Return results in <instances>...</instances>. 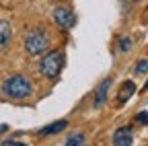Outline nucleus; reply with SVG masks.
Listing matches in <instances>:
<instances>
[{
    "instance_id": "12",
    "label": "nucleus",
    "mask_w": 148,
    "mask_h": 146,
    "mask_svg": "<svg viewBox=\"0 0 148 146\" xmlns=\"http://www.w3.org/2000/svg\"><path fill=\"white\" fill-rule=\"evenodd\" d=\"M130 47H132V41H130V37H121V39H119V49H121V51H127Z\"/></svg>"
},
{
    "instance_id": "3",
    "label": "nucleus",
    "mask_w": 148,
    "mask_h": 146,
    "mask_svg": "<svg viewBox=\"0 0 148 146\" xmlns=\"http://www.w3.org/2000/svg\"><path fill=\"white\" fill-rule=\"evenodd\" d=\"M62 66H64V56H62V51H49L47 56L41 60V64H39V68H41V74L43 76H47V78H56L60 74V70H62Z\"/></svg>"
},
{
    "instance_id": "2",
    "label": "nucleus",
    "mask_w": 148,
    "mask_h": 146,
    "mask_svg": "<svg viewBox=\"0 0 148 146\" xmlns=\"http://www.w3.org/2000/svg\"><path fill=\"white\" fill-rule=\"evenodd\" d=\"M49 47V37L41 31V29H33L27 33L25 37V49L31 53V56H39Z\"/></svg>"
},
{
    "instance_id": "9",
    "label": "nucleus",
    "mask_w": 148,
    "mask_h": 146,
    "mask_svg": "<svg viewBox=\"0 0 148 146\" xmlns=\"http://www.w3.org/2000/svg\"><path fill=\"white\" fill-rule=\"evenodd\" d=\"M109 84H111V80L107 78V80H103V82H101V86L97 88V99H95V107H101V105L105 103V99H107V90H109Z\"/></svg>"
},
{
    "instance_id": "16",
    "label": "nucleus",
    "mask_w": 148,
    "mask_h": 146,
    "mask_svg": "<svg viewBox=\"0 0 148 146\" xmlns=\"http://www.w3.org/2000/svg\"><path fill=\"white\" fill-rule=\"evenodd\" d=\"M144 90H148V80H146V84H144Z\"/></svg>"
},
{
    "instance_id": "15",
    "label": "nucleus",
    "mask_w": 148,
    "mask_h": 146,
    "mask_svg": "<svg viewBox=\"0 0 148 146\" xmlns=\"http://www.w3.org/2000/svg\"><path fill=\"white\" fill-rule=\"evenodd\" d=\"M6 130H8V127H6L4 123H2V125H0V132H6Z\"/></svg>"
},
{
    "instance_id": "1",
    "label": "nucleus",
    "mask_w": 148,
    "mask_h": 146,
    "mask_svg": "<svg viewBox=\"0 0 148 146\" xmlns=\"http://www.w3.org/2000/svg\"><path fill=\"white\" fill-rule=\"evenodd\" d=\"M2 93L12 99H25L31 95V82L25 76H10L2 84Z\"/></svg>"
},
{
    "instance_id": "4",
    "label": "nucleus",
    "mask_w": 148,
    "mask_h": 146,
    "mask_svg": "<svg viewBox=\"0 0 148 146\" xmlns=\"http://www.w3.org/2000/svg\"><path fill=\"white\" fill-rule=\"evenodd\" d=\"M53 21L58 23L62 29H68L72 27L74 23H76V16H74V12L66 6H58V8H53Z\"/></svg>"
},
{
    "instance_id": "14",
    "label": "nucleus",
    "mask_w": 148,
    "mask_h": 146,
    "mask_svg": "<svg viewBox=\"0 0 148 146\" xmlns=\"http://www.w3.org/2000/svg\"><path fill=\"white\" fill-rule=\"evenodd\" d=\"M4 146H29V144H23V142H12V140H10V142H6Z\"/></svg>"
},
{
    "instance_id": "6",
    "label": "nucleus",
    "mask_w": 148,
    "mask_h": 146,
    "mask_svg": "<svg viewBox=\"0 0 148 146\" xmlns=\"http://www.w3.org/2000/svg\"><path fill=\"white\" fill-rule=\"evenodd\" d=\"M134 93H136V84L132 82V80H125L123 84H121V88H119V93H117V101H119V105H123L130 97H134Z\"/></svg>"
},
{
    "instance_id": "10",
    "label": "nucleus",
    "mask_w": 148,
    "mask_h": 146,
    "mask_svg": "<svg viewBox=\"0 0 148 146\" xmlns=\"http://www.w3.org/2000/svg\"><path fill=\"white\" fill-rule=\"evenodd\" d=\"M66 146H84V136L82 134H72L66 140Z\"/></svg>"
},
{
    "instance_id": "8",
    "label": "nucleus",
    "mask_w": 148,
    "mask_h": 146,
    "mask_svg": "<svg viewBox=\"0 0 148 146\" xmlns=\"http://www.w3.org/2000/svg\"><path fill=\"white\" fill-rule=\"evenodd\" d=\"M10 41V25L6 21H0V49H4Z\"/></svg>"
},
{
    "instance_id": "13",
    "label": "nucleus",
    "mask_w": 148,
    "mask_h": 146,
    "mask_svg": "<svg viewBox=\"0 0 148 146\" xmlns=\"http://www.w3.org/2000/svg\"><path fill=\"white\" fill-rule=\"evenodd\" d=\"M138 121L140 123H148V111H140L138 113Z\"/></svg>"
},
{
    "instance_id": "7",
    "label": "nucleus",
    "mask_w": 148,
    "mask_h": 146,
    "mask_svg": "<svg viewBox=\"0 0 148 146\" xmlns=\"http://www.w3.org/2000/svg\"><path fill=\"white\" fill-rule=\"evenodd\" d=\"M66 127H68V121H66V119H60V121H53V123L41 127L39 134H41V136H49V134H58V132L66 130Z\"/></svg>"
},
{
    "instance_id": "11",
    "label": "nucleus",
    "mask_w": 148,
    "mask_h": 146,
    "mask_svg": "<svg viewBox=\"0 0 148 146\" xmlns=\"http://www.w3.org/2000/svg\"><path fill=\"white\" fill-rule=\"evenodd\" d=\"M144 72H148V60H140L136 66V74H144Z\"/></svg>"
},
{
    "instance_id": "5",
    "label": "nucleus",
    "mask_w": 148,
    "mask_h": 146,
    "mask_svg": "<svg viewBox=\"0 0 148 146\" xmlns=\"http://www.w3.org/2000/svg\"><path fill=\"white\" fill-rule=\"evenodd\" d=\"M113 146H132V127H119V130H115Z\"/></svg>"
}]
</instances>
